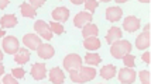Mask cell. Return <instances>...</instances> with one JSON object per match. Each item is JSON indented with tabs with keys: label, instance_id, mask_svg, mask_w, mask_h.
<instances>
[{
	"label": "cell",
	"instance_id": "6da1fadb",
	"mask_svg": "<svg viewBox=\"0 0 151 84\" xmlns=\"http://www.w3.org/2000/svg\"><path fill=\"white\" fill-rule=\"evenodd\" d=\"M96 77V70L93 67H81L78 71H71V80L76 84H83Z\"/></svg>",
	"mask_w": 151,
	"mask_h": 84
},
{
	"label": "cell",
	"instance_id": "7a4b0ae2",
	"mask_svg": "<svg viewBox=\"0 0 151 84\" xmlns=\"http://www.w3.org/2000/svg\"><path fill=\"white\" fill-rule=\"evenodd\" d=\"M130 51H132V44L126 39H119L110 46V53L116 59H123L127 53H130Z\"/></svg>",
	"mask_w": 151,
	"mask_h": 84
},
{
	"label": "cell",
	"instance_id": "3957f363",
	"mask_svg": "<svg viewBox=\"0 0 151 84\" xmlns=\"http://www.w3.org/2000/svg\"><path fill=\"white\" fill-rule=\"evenodd\" d=\"M64 67L69 71H78L82 67V59L76 53H69L65 59H64Z\"/></svg>",
	"mask_w": 151,
	"mask_h": 84
},
{
	"label": "cell",
	"instance_id": "277c9868",
	"mask_svg": "<svg viewBox=\"0 0 151 84\" xmlns=\"http://www.w3.org/2000/svg\"><path fill=\"white\" fill-rule=\"evenodd\" d=\"M20 49V44H19V39L16 37H12L9 35L6 38L3 39V51L9 53V55H16Z\"/></svg>",
	"mask_w": 151,
	"mask_h": 84
},
{
	"label": "cell",
	"instance_id": "5b68a950",
	"mask_svg": "<svg viewBox=\"0 0 151 84\" xmlns=\"http://www.w3.org/2000/svg\"><path fill=\"white\" fill-rule=\"evenodd\" d=\"M34 30H35V31H37V32H38L44 39H51L52 38V31H51V28H50V24L45 23V21H42V20L35 21Z\"/></svg>",
	"mask_w": 151,
	"mask_h": 84
},
{
	"label": "cell",
	"instance_id": "8992f818",
	"mask_svg": "<svg viewBox=\"0 0 151 84\" xmlns=\"http://www.w3.org/2000/svg\"><path fill=\"white\" fill-rule=\"evenodd\" d=\"M92 14L88 13V11H81L75 16V18H73V24L75 27H78V28H83L85 25L88 24H92Z\"/></svg>",
	"mask_w": 151,
	"mask_h": 84
},
{
	"label": "cell",
	"instance_id": "52a82bcc",
	"mask_svg": "<svg viewBox=\"0 0 151 84\" xmlns=\"http://www.w3.org/2000/svg\"><path fill=\"white\" fill-rule=\"evenodd\" d=\"M119 80L120 83L123 84H132L136 81V71L133 69H129V67H124L119 71Z\"/></svg>",
	"mask_w": 151,
	"mask_h": 84
},
{
	"label": "cell",
	"instance_id": "ba28073f",
	"mask_svg": "<svg viewBox=\"0 0 151 84\" xmlns=\"http://www.w3.org/2000/svg\"><path fill=\"white\" fill-rule=\"evenodd\" d=\"M123 28L127 32H134L140 28V18L138 17H134V16H129L126 17L124 21H123Z\"/></svg>",
	"mask_w": 151,
	"mask_h": 84
},
{
	"label": "cell",
	"instance_id": "9c48e42d",
	"mask_svg": "<svg viewBox=\"0 0 151 84\" xmlns=\"http://www.w3.org/2000/svg\"><path fill=\"white\" fill-rule=\"evenodd\" d=\"M23 42H24V45H26L28 49H33V51H37V48L42 44L41 39H40L37 35H34V34H27V35H24Z\"/></svg>",
	"mask_w": 151,
	"mask_h": 84
},
{
	"label": "cell",
	"instance_id": "30bf717a",
	"mask_svg": "<svg viewBox=\"0 0 151 84\" xmlns=\"http://www.w3.org/2000/svg\"><path fill=\"white\" fill-rule=\"evenodd\" d=\"M68 17H69V10L64 6L57 7L52 11V18L55 20V23H65L68 21Z\"/></svg>",
	"mask_w": 151,
	"mask_h": 84
},
{
	"label": "cell",
	"instance_id": "8fae6325",
	"mask_svg": "<svg viewBox=\"0 0 151 84\" xmlns=\"http://www.w3.org/2000/svg\"><path fill=\"white\" fill-rule=\"evenodd\" d=\"M45 63H34L33 67H31V76H33L34 80H42L45 77Z\"/></svg>",
	"mask_w": 151,
	"mask_h": 84
},
{
	"label": "cell",
	"instance_id": "7c38bea8",
	"mask_svg": "<svg viewBox=\"0 0 151 84\" xmlns=\"http://www.w3.org/2000/svg\"><path fill=\"white\" fill-rule=\"evenodd\" d=\"M37 53H38L40 58L42 59H51L55 55V51H54V48L50 44H41L37 48Z\"/></svg>",
	"mask_w": 151,
	"mask_h": 84
},
{
	"label": "cell",
	"instance_id": "4fadbf2b",
	"mask_svg": "<svg viewBox=\"0 0 151 84\" xmlns=\"http://www.w3.org/2000/svg\"><path fill=\"white\" fill-rule=\"evenodd\" d=\"M122 16H123V10L117 6H112V7H107L106 8V18L109 20V21H119V20L122 18Z\"/></svg>",
	"mask_w": 151,
	"mask_h": 84
},
{
	"label": "cell",
	"instance_id": "5bb4252c",
	"mask_svg": "<svg viewBox=\"0 0 151 84\" xmlns=\"http://www.w3.org/2000/svg\"><path fill=\"white\" fill-rule=\"evenodd\" d=\"M48 77H50V80H51L52 84H62L64 80H65V74L62 73V70H61L59 67H52V69L50 70Z\"/></svg>",
	"mask_w": 151,
	"mask_h": 84
},
{
	"label": "cell",
	"instance_id": "9a60e30c",
	"mask_svg": "<svg viewBox=\"0 0 151 84\" xmlns=\"http://www.w3.org/2000/svg\"><path fill=\"white\" fill-rule=\"evenodd\" d=\"M150 31H145V32L140 34L136 39V46H137L138 49H147V48H150Z\"/></svg>",
	"mask_w": 151,
	"mask_h": 84
},
{
	"label": "cell",
	"instance_id": "2e32d148",
	"mask_svg": "<svg viewBox=\"0 0 151 84\" xmlns=\"http://www.w3.org/2000/svg\"><path fill=\"white\" fill-rule=\"evenodd\" d=\"M28 60H30V51L26 48H20L19 52L14 55V62L19 65H26Z\"/></svg>",
	"mask_w": 151,
	"mask_h": 84
},
{
	"label": "cell",
	"instance_id": "e0dca14e",
	"mask_svg": "<svg viewBox=\"0 0 151 84\" xmlns=\"http://www.w3.org/2000/svg\"><path fill=\"white\" fill-rule=\"evenodd\" d=\"M122 35H123V34H122V30L117 28V27H113V28H110V30L107 31V34H106V42L112 45L113 42L122 39Z\"/></svg>",
	"mask_w": 151,
	"mask_h": 84
},
{
	"label": "cell",
	"instance_id": "ac0fdd59",
	"mask_svg": "<svg viewBox=\"0 0 151 84\" xmlns=\"http://www.w3.org/2000/svg\"><path fill=\"white\" fill-rule=\"evenodd\" d=\"M1 28H13L17 25V17L14 14H4L0 20Z\"/></svg>",
	"mask_w": 151,
	"mask_h": 84
},
{
	"label": "cell",
	"instance_id": "d6986e66",
	"mask_svg": "<svg viewBox=\"0 0 151 84\" xmlns=\"http://www.w3.org/2000/svg\"><path fill=\"white\" fill-rule=\"evenodd\" d=\"M98 34H99V28H98V25H95V24H88V25H85L82 28L83 38H91V37L98 38Z\"/></svg>",
	"mask_w": 151,
	"mask_h": 84
},
{
	"label": "cell",
	"instance_id": "ffe728a7",
	"mask_svg": "<svg viewBox=\"0 0 151 84\" xmlns=\"http://www.w3.org/2000/svg\"><path fill=\"white\" fill-rule=\"evenodd\" d=\"M100 76L102 78H105V80H110L116 76V66L114 65H106L102 67V70H100Z\"/></svg>",
	"mask_w": 151,
	"mask_h": 84
},
{
	"label": "cell",
	"instance_id": "44dd1931",
	"mask_svg": "<svg viewBox=\"0 0 151 84\" xmlns=\"http://www.w3.org/2000/svg\"><path fill=\"white\" fill-rule=\"evenodd\" d=\"M20 11L23 14V17H27V18H34L37 16L35 10L30 6V3H21L20 4Z\"/></svg>",
	"mask_w": 151,
	"mask_h": 84
},
{
	"label": "cell",
	"instance_id": "7402d4cb",
	"mask_svg": "<svg viewBox=\"0 0 151 84\" xmlns=\"http://www.w3.org/2000/svg\"><path fill=\"white\" fill-rule=\"evenodd\" d=\"M83 46H85L88 51H98L100 48V41L95 37H91V38H85L83 41Z\"/></svg>",
	"mask_w": 151,
	"mask_h": 84
},
{
	"label": "cell",
	"instance_id": "603a6c76",
	"mask_svg": "<svg viewBox=\"0 0 151 84\" xmlns=\"http://www.w3.org/2000/svg\"><path fill=\"white\" fill-rule=\"evenodd\" d=\"M102 62V58H100V55L99 53H86L85 56V63L91 66H95V65H99Z\"/></svg>",
	"mask_w": 151,
	"mask_h": 84
},
{
	"label": "cell",
	"instance_id": "cb8c5ba5",
	"mask_svg": "<svg viewBox=\"0 0 151 84\" xmlns=\"http://www.w3.org/2000/svg\"><path fill=\"white\" fill-rule=\"evenodd\" d=\"M123 62H124V65L129 67V69H133L134 66H136V58L133 56L132 53H127L124 58H123Z\"/></svg>",
	"mask_w": 151,
	"mask_h": 84
},
{
	"label": "cell",
	"instance_id": "d4e9b609",
	"mask_svg": "<svg viewBox=\"0 0 151 84\" xmlns=\"http://www.w3.org/2000/svg\"><path fill=\"white\" fill-rule=\"evenodd\" d=\"M50 28H51V31H52L54 34H57V35H61V34H64V27L61 25L59 23H55V21H52V23H50Z\"/></svg>",
	"mask_w": 151,
	"mask_h": 84
},
{
	"label": "cell",
	"instance_id": "484cf974",
	"mask_svg": "<svg viewBox=\"0 0 151 84\" xmlns=\"http://www.w3.org/2000/svg\"><path fill=\"white\" fill-rule=\"evenodd\" d=\"M83 4H85V8H86V10H88V11H91V14H92L93 11L96 10V7H98L99 3H98V1H95V0H86Z\"/></svg>",
	"mask_w": 151,
	"mask_h": 84
},
{
	"label": "cell",
	"instance_id": "4316f807",
	"mask_svg": "<svg viewBox=\"0 0 151 84\" xmlns=\"http://www.w3.org/2000/svg\"><path fill=\"white\" fill-rule=\"evenodd\" d=\"M150 71L148 70H143L138 73V77H140V80H141V83L143 84H150Z\"/></svg>",
	"mask_w": 151,
	"mask_h": 84
},
{
	"label": "cell",
	"instance_id": "83f0119b",
	"mask_svg": "<svg viewBox=\"0 0 151 84\" xmlns=\"http://www.w3.org/2000/svg\"><path fill=\"white\" fill-rule=\"evenodd\" d=\"M24 73H26V71L23 70V69H13V70H12V76H13L14 78H23L24 77Z\"/></svg>",
	"mask_w": 151,
	"mask_h": 84
},
{
	"label": "cell",
	"instance_id": "f1b7e54d",
	"mask_svg": "<svg viewBox=\"0 0 151 84\" xmlns=\"http://www.w3.org/2000/svg\"><path fill=\"white\" fill-rule=\"evenodd\" d=\"M1 84H19V83H17V80H16L12 74H7V76L3 77V83Z\"/></svg>",
	"mask_w": 151,
	"mask_h": 84
},
{
	"label": "cell",
	"instance_id": "f546056e",
	"mask_svg": "<svg viewBox=\"0 0 151 84\" xmlns=\"http://www.w3.org/2000/svg\"><path fill=\"white\" fill-rule=\"evenodd\" d=\"M42 4H44V0H33V1H30V6L33 7L34 10H35L37 7L42 6Z\"/></svg>",
	"mask_w": 151,
	"mask_h": 84
},
{
	"label": "cell",
	"instance_id": "4dcf8cb0",
	"mask_svg": "<svg viewBox=\"0 0 151 84\" xmlns=\"http://www.w3.org/2000/svg\"><path fill=\"white\" fill-rule=\"evenodd\" d=\"M143 60H144V63H147V65L150 63V52L148 51L145 52V53H143Z\"/></svg>",
	"mask_w": 151,
	"mask_h": 84
},
{
	"label": "cell",
	"instance_id": "1f68e13d",
	"mask_svg": "<svg viewBox=\"0 0 151 84\" xmlns=\"http://www.w3.org/2000/svg\"><path fill=\"white\" fill-rule=\"evenodd\" d=\"M9 6V0H0V8H4Z\"/></svg>",
	"mask_w": 151,
	"mask_h": 84
},
{
	"label": "cell",
	"instance_id": "d6a6232c",
	"mask_svg": "<svg viewBox=\"0 0 151 84\" xmlns=\"http://www.w3.org/2000/svg\"><path fill=\"white\" fill-rule=\"evenodd\" d=\"M3 73H4V66L1 65V62H0V76H3Z\"/></svg>",
	"mask_w": 151,
	"mask_h": 84
},
{
	"label": "cell",
	"instance_id": "836d02e7",
	"mask_svg": "<svg viewBox=\"0 0 151 84\" xmlns=\"http://www.w3.org/2000/svg\"><path fill=\"white\" fill-rule=\"evenodd\" d=\"M145 31H150V24H147V25L144 27V32Z\"/></svg>",
	"mask_w": 151,
	"mask_h": 84
},
{
	"label": "cell",
	"instance_id": "e575fe53",
	"mask_svg": "<svg viewBox=\"0 0 151 84\" xmlns=\"http://www.w3.org/2000/svg\"><path fill=\"white\" fill-rule=\"evenodd\" d=\"M4 37V30H0V38H3Z\"/></svg>",
	"mask_w": 151,
	"mask_h": 84
},
{
	"label": "cell",
	"instance_id": "d590c367",
	"mask_svg": "<svg viewBox=\"0 0 151 84\" xmlns=\"http://www.w3.org/2000/svg\"><path fill=\"white\" fill-rule=\"evenodd\" d=\"M72 3H75V4H79V3H82L81 0H72Z\"/></svg>",
	"mask_w": 151,
	"mask_h": 84
},
{
	"label": "cell",
	"instance_id": "8d00e7d4",
	"mask_svg": "<svg viewBox=\"0 0 151 84\" xmlns=\"http://www.w3.org/2000/svg\"><path fill=\"white\" fill-rule=\"evenodd\" d=\"M1 60H3V52L0 51V62H1Z\"/></svg>",
	"mask_w": 151,
	"mask_h": 84
}]
</instances>
